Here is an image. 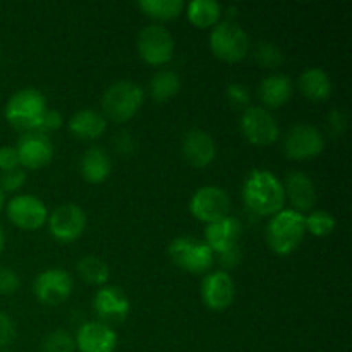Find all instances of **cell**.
<instances>
[{
    "label": "cell",
    "mask_w": 352,
    "mask_h": 352,
    "mask_svg": "<svg viewBox=\"0 0 352 352\" xmlns=\"http://www.w3.org/2000/svg\"><path fill=\"white\" fill-rule=\"evenodd\" d=\"M243 198L248 208L258 215H275L285 205V191L280 179L270 170H256L251 172L244 181Z\"/></svg>",
    "instance_id": "cell-1"
},
{
    "label": "cell",
    "mask_w": 352,
    "mask_h": 352,
    "mask_svg": "<svg viewBox=\"0 0 352 352\" xmlns=\"http://www.w3.org/2000/svg\"><path fill=\"white\" fill-rule=\"evenodd\" d=\"M306 234L305 215L292 208H284L272 217L267 226V243L280 256L294 253Z\"/></svg>",
    "instance_id": "cell-2"
},
{
    "label": "cell",
    "mask_w": 352,
    "mask_h": 352,
    "mask_svg": "<svg viewBox=\"0 0 352 352\" xmlns=\"http://www.w3.org/2000/svg\"><path fill=\"white\" fill-rule=\"evenodd\" d=\"M47 112V100L43 93L34 88H24L14 93L6 105V119L23 133H36L43 113Z\"/></svg>",
    "instance_id": "cell-3"
},
{
    "label": "cell",
    "mask_w": 352,
    "mask_h": 352,
    "mask_svg": "<svg viewBox=\"0 0 352 352\" xmlns=\"http://www.w3.org/2000/svg\"><path fill=\"white\" fill-rule=\"evenodd\" d=\"M144 102V89L134 81H117L105 89L102 96V110L113 122H127L133 119Z\"/></svg>",
    "instance_id": "cell-4"
},
{
    "label": "cell",
    "mask_w": 352,
    "mask_h": 352,
    "mask_svg": "<svg viewBox=\"0 0 352 352\" xmlns=\"http://www.w3.org/2000/svg\"><path fill=\"white\" fill-rule=\"evenodd\" d=\"M168 256L182 270L189 274H206L213 267L215 254L206 246L205 241L196 237H175L168 244Z\"/></svg>",
    "instance_id": "cell-5"
},
{
    "label": "cell",
    "mask_w": 352,
    "mask_h": 352,
    "mask_svg": "<svg viewBox=\"0 0 352 352\" xmlns=\"http://www.w3.org/2000/svg\"><path fill=\"white\" fill-rule=\"evenodd\" d=\"M210 50L223 62H241L250 52V36L239 24L223 21L210 33Z\"/></svg>",
    "instance_id": "cell-6"
},
{
    "label": "cell",
    "mask_w": 352,
    "mask_h": 352,
    "mask_svg": "<svg viewBox=\"0 0 352 352\" xmlns=\"http://www.w3.org/2000/svg\"><path fill=\"white\" fill-rule=\"evenodd\" d=\"M174 36L167 28L150 24L143 28L138 36V52L141 58L150 65H164L174 57Z\"/></svg>",
    "instance_id": "cell-7"
},
{
    "label": "cell",
    "mask_w": 352,
    "mask_h": 352,
    "mask_svg": "<svg viewBox=\"0 0 352 352\" xmlns=\"http://www.w3.org/2000/svg\"><path fill=\"white\" fill-rule=\"evenodd\" d=\"M325 148V136L311 124H296L284 138V151L292 160H309Z\"/></svg>",
    "instance_id": "cell-8"
},
{
    "label": "cell",
    "mask_w": 352,
    "mask_h": 352,
    "mask_svg": "<svg viewBox=\"0 0 352 352\" xmlns=\"http://www.w3.org/2000/svg\"><path fill=\"white\" fill-rule=\"evenodd\" d=\"M241 131L251 144L268 146L278 140V124L263 107H248L241 117Z\"/></svg>",
    "instance_id": "cell-9"
},
{
    "label": "cell",
    "mask_w": 352,
    "mask_h": 352,
    "mask_svg": "<svg viewBox=\"0 0 352 352\" xmlns=\"http://www.w3.org/2000/svg\"><path fill=\"white\" fill-rule=\"evenodd\" d=\"M189 210L198 220L212 223L229 215L230 198L226 189L219 186H203L192 195Z\"/></svg>",
    "instance_id": "cell-10"
},
{
    "label": "cell",
    "mask_w": 352,
    "mask_h": 352,
    "mask_svg": "<svg viewBox=\"0 0 352 352\" xmlns=\"http://www.w3.org/2000/svg\"><path fill=\"white\" fill-rule=\"evenodd\" d=\"M72 287H74L72 277L62 268H48L41 272L33 282V292L38 301L48 306H58L67 301Z\"/></svg>",
    "instance_id": "cell-11"
},
{
    "label": "cell",
    "mask_w": 352,
    "mask_h": 352,
    "mask_svg": "<svg viewBox=\"0 0 352 352\" xmlns=\"http://www.w3.org/2000/svg\"><path fill=\"white\" fill-rule=\"evenodd\" d=\"M7 217L19 229L36 230L47 223L48 210L36 196L19 195L7 203Z\"/></svg>",
    "instance_id": "cell-12"
},
{
    "label": "cell",
    "mask_w": 352,
    "mask_h": 352,
    "mask_svg": "<svg viewBox=\"0 0 352 352\" xmlns=\"http://www.w3.org/2000/svg\"><path fill=\"white\" fill-rule=\"evenodd\" d=\"M47 222L50 234L55 239L60 243H72L85 232L86 213L82 212L81 206L67 203V205L57 206Z\"/></svg>",
    "instance_id": "cell-13"
},
{
    "label": "cell",
    "mask_w": 352,
    "mask_h": 352,
    "mask_svg": "<svg viewBox=\"0 0 352 352\" xmlns=\"http://www.w3.org/2000/svg\"><path fill=\"white\" fill-rule=\"evenodd\" d=\"M236 296V285L227 272H210L201 280V299L206 308L223 311L229 308Z\"/></svg>",
    "instance_id": "cell-14"
},
{
    "label": "cell",
    "mask_w": 352,
    "mask_h": 352,
    "mask_svg": "<svg viewBox=\"0 0 352 352\" xmlns=\"http://www.w3.org/2000/svg\"><path fill=\"white\" fill-rule=\"evenodd\" d=\"M14 148L19 157V165L31 170L43 168L54 158V144L48 140L47 134L24 133Z\"/></svg>",
    "instance_id": "cell-15"
},
{
    "label": "cell",
    "mask_w": 352,
    "mask_h": 352,
    "mask_svg": "<svg viewBox=\"0 0 352 352\" xmlns=\"http://www.w3.org/2000/svg\"><path fill=\"white\" fill-rule=\"evenodd\" d=\"M93 309L103 320L102 323L124 322L131 311V302L116 285H102L93 298Z\"/></svg>",
    "instance_id": "cell-16"
},
{
    "label": "cell",
    "mask_w": 352,
    "mask_h": 352,
    "mask_svg": "<svg viewBox=\"0 0 352 352\" xmlns=\"http://www.w3.org/2000/svg\"><path fill=\"white\" fill-rule=\"evenodd\" d=\"M74 340L79 352H113L119 339L116 330L107 323L86 322L79 327Z\"/></svg>",
    "instance_id": "cell-17"
},
{
    "label": "cell",
    "mask_w": 352,
    "mask_h": 352,
    "mask_svg": "<svg viewBox=\"0 0 352 352\" xmlns=\"http://www.w3.org/2000/svg\"><path fill=\"white\" fill-rule=\"evenodd\" d=\"M182 157L195 168L208 167L217 157L215 141L203 129L188 131L182 140Z\"/></svg>",
    "instance_id": "cell-18"
},
{
    "label": "cell",
    "mask_w": 352,
    "mask_h": 352,
    "mask_svg": "<svg viewBox=\"0 0 352 352\" xmlns=\"http://www.w3.org/2000/svg\"><path fill=\"white\" fill-rule=\"evenodd\" d=\"M241 230H243V227H241L239 220L230 215L208 223L205 229L206 246L213 251V254L223 253V251L239 244Z\"/></svg>",
    "instance_id": "cell-19"
},
{
    "label": "cell",
    "mask_w": 352,
    "mask_h": 352,
    "mask_svg": "<svg viewBox=\"0 0 352 352\" xmlns=\"http://www.w3.org/2000/svg\"><path fill=\"white\" fill-rule=\"evenodd\" d=\"M285 199L289 198L291 205L294 206L292 210L302 213V212H311L313 206L316 203V189L313 184L311 177L301 170L289 172L285 177L284 184Z\"/></svg>",
    "instance_id": "cell-20"
},
{
    "label": "cell",
    "mask_w": 352,
    "mask_h": 352,
    "mask_svg": "<svg viewBox=\"0 0 352 352\" xmlns=\"http://www.w3.org/2000/svg\"><path fill=\"white\" fill-rule=\"evenodd\" d=\"M82 179L89 184H102L112 172V160L109 153L100 146H91L85 151L79 164Z\"/></svg>",
    "instance_id": "cell-21"
},
{
    "label": "cell",
    "mask_w": 352,
    "mask_h": 352,
    "mask_svg": "<svg viewBox=\"0 0 352 352\" xmlns=\"http://www.w3.org/2000/svg\"><path fill=\"white\" fill-rule=\"evenodd\" d=\"M69 131L79 140H98L107 131V119L103 113L91 109H82L69 119Z\"/></svg>",
    "instance_id": "cell-22"
},
{
    "label": "cell",
    "mask_w": 352,
    "mask_h": 352,
    "mask_svg": "<svg viewBox=\"0 0 352 352\" xmlns=\"http://www.w3.org/2000/svg\"><path fill=\"white\" fill-rule=\"evenodd\" d=\"M294 93L292 79L285 74H270L261 81L260 98L267 107L277 109L287 103Z\"/></svg>",
    "instance_id": "cell-23"
},
{
    "label": "cell",
    "mask_w": 352,
    "mask_h": 352,
    "mask_svg": "<svg viewBox=\"0 0 352 352\" xmlns=\"http://www.w3.org/2000/svg\"><path fill=\"white\" fill-rule=\"evenodd\" d=\"M299 89L311 102H325L332 95V79L323 69L309 67L299 76Z\"/></svg>",
    "instance_id": "cell-24"
},
{
    "label": "cell",
    "mask_w": 352,
    "mask_h": 352,
    "mask_svg": "<svg viewBox=\"0 0 352 352\" xmlns=\"http://www.w3.org/2000/svg\"><path fill=\"white\" fill-rule=\"evenodd\" d=\"M222 6L215 0H192L188 3V19L196 28H210L219 24Z\"/></svg>",
    "instance_id": "cell-25"
},
{
    "label": "cell",
    "mask_w": 352,
    "mask_h": 352,
    "mask_svg": "<svg viewBox=\"0 0 352 352\" xmlns=\"http://www.w3.org/2000/svg\"><path fill=\"white\" fill-rule=\"evenodd\" d=\"M181 89V78L174 71H158L150 81V95L155 102H168Z\"/></svg>",
    "instance_id": "cell-26"
},
{
    "label": "cell",
    "mask_w": 352,
    "mask_h": 352,
    "mask_svg": "<svg viewBox=\"0 0 352 352\" xmlns=\"http://www.w3.org/2000/svg\"><path fill=\"white\" fill-rule=\"evenodd\" d=\"M138 7L141 9V12L153 19L172 21L181 16L186 3L182 0H140Z\"/></svg>",
    "instance_id": "cell-27"
},
{
    "label": "cell",
    "mask_w": 352,
    "mask_h": 352,
    "mask_svg": "<svg viewBox=\"0 0 352 352\" xmlns=\"http://www.w3.org/2000/svg\"><path fill=\"white\" fill-rule=\"evenodd\" d=\"M78 274L85 282L91 285H105L109 280V265L95 254H86L78 261Z\"/></svg>",
    "instance_id": "cell-28"
},
{
    "label": "cell",
    "mask_w": 352,
    "mask_h": 352,
    "mask_svg": "<svg viewBox=\"0 0 352 352\" xmlns=\"http://www.w3.org/2000/svg\"><path fill=\"white\" fill-rule=\"evenodd\" d=\"M306 230L313 234L315 237H327L336 230V219L325 210H315L305 217Z\"/></svg>",
    "instance_id": "cell-29"
},
{
    "label": "cell",
    "mask_w": 352,
    "mask_h": 352,
    "mask_svg": "<svg viewBox=\"0 0 352 352\" xmlns=\"http://www.w3.org/2000/svg\"><path fill=\"white\" fill-rule=\"evenodd\" d=\"M254 60L258 62L263 67H278V65L284 62V54H282L280 48L277 45H274L272 41H260V43L254 47L253 50Z\"/></svg>",
    "instance_id": "cell-30"
},
{
    "label": "cell",
    "mask_w": 352,
    "mask_h": 352,
    "mask_svg": "<svg viewBox=\"0 0 352 352\" xmlns=\"http://www.w3.org/2000/svg\"><path fill=\"white\" fill-rule=\"evenodd\" d=\"M76 340L65 330H54L43 340V352H74Z\"/></svg>",
    "instance_id": "cell-31"
},
{
    "label": "cell",
    "mask_w": 352,
    "mask_h": 352,
    "mask_svg": "<svg viewBox=\"0 0 352 352\" xmlns=\"http://www.w3.org/2000/svg\"><path fill=\"white\" fill-rule=\"evenodd\" d=\"M26 182V172L21 170V168H16V170L2 172L0 175V189L3 192H12L21 189Z\"/></svg>",
    "instance_id": "cell-32"
},
{
    "label": "cell",
    "mask_w": 352,
    "mask_h": 352,
    "mask_svg": "<svg viewBox=\"0 0 352 352\" xmlns=\"http://www.w3.org/2000/svg\"><path fill=\"white\" fill-rule=\"evenodd\" d=\"M21 280L19 275L14 270L6 267H0V294L2 296H10L14 292H17L19 289Z\"/></svg>",
    "instance_id": "cell-33"
},
{
    "label": "cell",
    "mask_w": 352,
    "mask_h": 352,
    "mask_svg": "<svg viewBox=\"0 0 352 352\" xmlns=\"http://www.w3.org/2000/svg\"><path fill=\"white\" fill-rule=\"evenodd\" d=\"M226 93L227 100H229L234 107H246L251 100L250 89L244 85H241V82H230V85L227 86Z\"/></svg>",
    "instance_id": "cell-34"
},
{
    "label": "cell",
    "mask_w": 352,
    "mask_h": 352,
    "mask_svg": "<svg viewBox=\"0 0 352 352\" xmlns=\"http://www.w3.org/2000/svg\"><path fill=\"white\" fill-rule=\"evenodd\" d=\"M62 124H64L62 113L55 109H47V112H45L43 117H41L40 126H38L36 133H41V134L52 133V131L60 129Z\"/></svg>",
    "instance_id": "cell-35"
},
{
    "label": "cell",
    "mask_w": 352,
    "mask_h": 352,
    "mask_svg": "<svg viewBox=\"0 0 352 352\" xmlns=\"http://www.w3.org/2000/svg\"><path fill=\"white\" fill-rule=\"evenodd\" d=\"M14 337H16V327H14L12 320L0 311V349L12 344Z\"/></svg>",
    "instance_id": "cell-36"
},
{
    "label": "cell",
    "mask_w": 352,
    "mask_h": 352,
    "mask_svg": "<svg viewBox=\"0 0 352 352\" xmlns=\"http://www.w3.org/2000/svg\"><path fill=\"white\" fill-rule=\"evenodd\" d=\"M19 168V157L14 146H2L0 148V170L9 172Z\"/></svg>",
    "instance_id": "cell-37"
},
{
    "label": "cell",
    "mask_w": 352,
    "mask_h": 352,
    "mask_svg": "<svg viewBox=\"0 0 352 352\" xmlns=\"http://www.w3.org/2000/svg\"><path fill=\"white\" fill-rule=\"evenodd\" d=\"M329 126L336 136L344 134V131L347 129V113L339 109L332 110V113L329 116Z\"/></svg>",
    "instance_id": "cell-38"
},
{
    "label": "cell",
    "mask_w": 352,
    "mask_h": 352,
    "mask_svg": "<svg viewBox=\"0 0 352 352\" xmlns=\"http://www.w3.org/2000/svg\"><path fill=\"white\" fill-rule=\"evenodd\" d=\"M241 258H243V253H241V248L239 244H237V246L230 248V250L219 254V263L222 265L223 268H234L239 265Z\"/></svg>",
    "instance_id": "cell-39"
},
{
    "label": "cell",
    "mask_w": 352,
    "mask_h": 352,
    "mask_svg": "<svg viewBox=\"0 0 352 352\" xmlns=\"http://www.w3.org/2000/svg\"><path fill=\"white\" fill-rule=\"evenodd\" d=\"M116 146H117V151L122 155L134 153V150H136V144H134L133 134L120 133L119 136L116 138Z\"/></svg>",
    "instance_id": "cell-40"
},
{
    "label": "cell",
    "mask_w": 352,
    "mask_h": 352,
    "mask_svg": "<svg viewBox=\"0 0 352 352\" xmlns=\"http://www.w3.org/2000/svg\"><path fill=\"white\" fill-rule=\"evenodd\" d=\"M3 246H6V236H3V230L2 227H0V254H2Z\"/></svg>",
    "instance_id": "cell-41"
},
{
    "label": "cell",
    "mask_w": 352,
    "mask_h": 352,
    "mask_svg": "<svg viewBox=\"0 0 352 352\" xmlns=\"http://www.w3.org/2000/svg\"><path fill=\"white\" fill-rule=\"evenodd\" d=\"M236 12H237V7H234V6L227 7V14H229L230 17H234V16H236Z\"/></svg>",
    "instance_id": "cell-42"
},
{
    "label": "cell",
    "mask_w": 352,
    "mask_h": 352,
    "mask_svg": "<svg viewBox=\"0 0 352 352\" xmlns=\"http://www.w3.org/2000/svg\"><path fill=\"white\" fill-rule=\"evenodd\" d=\"M3 203H6V196H3V191L0 189V210L3 208Z\"/></svg>",
    "instance_id": "cell-43"
},
{
    "label": "cell",
    "mask_w": 352,
    "mask_h": 352,
    "mask_svg": "<svg viewBox=\"0 0 352 352\" xmlns=\"http://www.w3.org/2000/svg\"><path fill=\"white\" fill-rule=\"evenodd\" d=\"M2 352H9V351H2Z\"/></svg>",
    "instance_id": "cell-44"
}]
</instances>
